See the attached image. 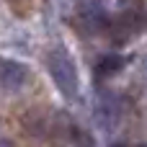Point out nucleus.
<instances>
[{
  "mask_svg": "<svg viewBox=\"0 0 147 147\" xmlns=\"http://www.w3.org/2000/svg\"><path fill=\"white\" fill-rule=\"evenodd\" d=\"M124 65H127V59H124L121 54L111 52V54H103V57L96 62V72H98L101 78H109V75L121 72V70H124Z\"/></svg>",
  "mask_w": 147,
  "mask_h": 147,
  "instance_id": "20e7f679",
  "label": "nucleus"
},
{
  "mask_svg": "<svg viewBox=\"0 0 147 147\" xmlns=\"http://www.w3.org/2000/svg\"><path fill=\"white\" fill-rule=\"evenodd\" d=\"M47 70H49L52 83L57 85V90L65 98H70V101L80 98V72H78V65H75L72 54L65 47H52L49 49Z\"/></svg>",
  "mask_w": 147,
  "mask_h": 147,
  "instance_id": "f257e3e1",
  "label": "nucleus"
},
{
  "mask_svg": "<svg viewBox=\"0 0 147 147\" xmlns=\"http://www.w3.org/2000/svg\"><path fill=\"white\" fill-rule=\"evenodd\" d=\"M26 127L31 134H36L39 140L49 142V145H65L72 137V127L67 121V116L57 109H36L26 116Z\"/></svg>",
  "mask_w": 147,
  "mask_h": 147,
  "instance_id": "f03ea898",
  "label": "nucleus"
},
{
  "mask_svg": "<svg viewBox=\"0 0 147 147\" xmlns=\"http://www.w3.org/2000/svg\"><path fill=\"white\" fill-rule=\"evenodd\" d=\"M31 67L23 65L21 59L0 57V90L5 93H18L31 83Z\"/></svg>",
  "mask_w": 147,
  "mask_h": 147,
  "instance_id": "7ed1b4c3",
  "label": "nucleus"
},
{
  "mask_svg": "<svg viewBox=\"0 0 147 147\" xmlns=\"http://www.w3.org/2000/svg\"><path fill=\"white\" fill-rule=\"evenodd\" d=\"M78 142H80V147H96L90 140H88V137H85V134H80V137H78Z\"/></svg>",
  "mask_w": 147,
  "mask_h": 147,
  "instance_id": "39448f33",
  "label": "nucleus"
},
{
  "mask_svg": "<svg viewBox=\"0 0 147 147\" xmlns=\"http://www.w3.org/2000/svg\"><path fill=\"white\" fill-rule=\"evenodd\" d=\"M137 147H147V145H137Z\"/></svg>",
  "mask_w": 147,
  "mask_h": 147,
  "instance_id": "423d86ee",
  "label": "nucleus"
}]
</instances>
